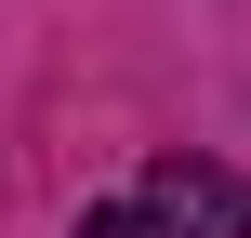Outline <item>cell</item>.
I'll use <instances>...</instances> for the list:
<instances>
[{
	"label": "cell",
	"mask_w": 251,
	"mask_h": 238,
	"mask_svg": "<svg viewBox=\"0 0 251 238\" xmlns=\"http://www.w3.org/2000/svg\"><path fill=\"white\" fill-rule=\"evenodd\" d=\"M132 212H146V238H251V172H225V159H146Z\"/></svg>",
	"instance_id": "obj_1"
},
{
	"label": "cell",
	"mask_w": 251,
	"mask_h": 238,
	"mask_svg": "<svg viewBox=\"0 0 251 238\" xmlns=\"http://www.w3.org/2000/svg\"><path fill=\"white\" fill-rule=\"evenodd\" d=\"M79 238H146V212H132V199H93V212H79Z\"/></svg>",
	"instance_id": "obj_2"
}]
</instances>
